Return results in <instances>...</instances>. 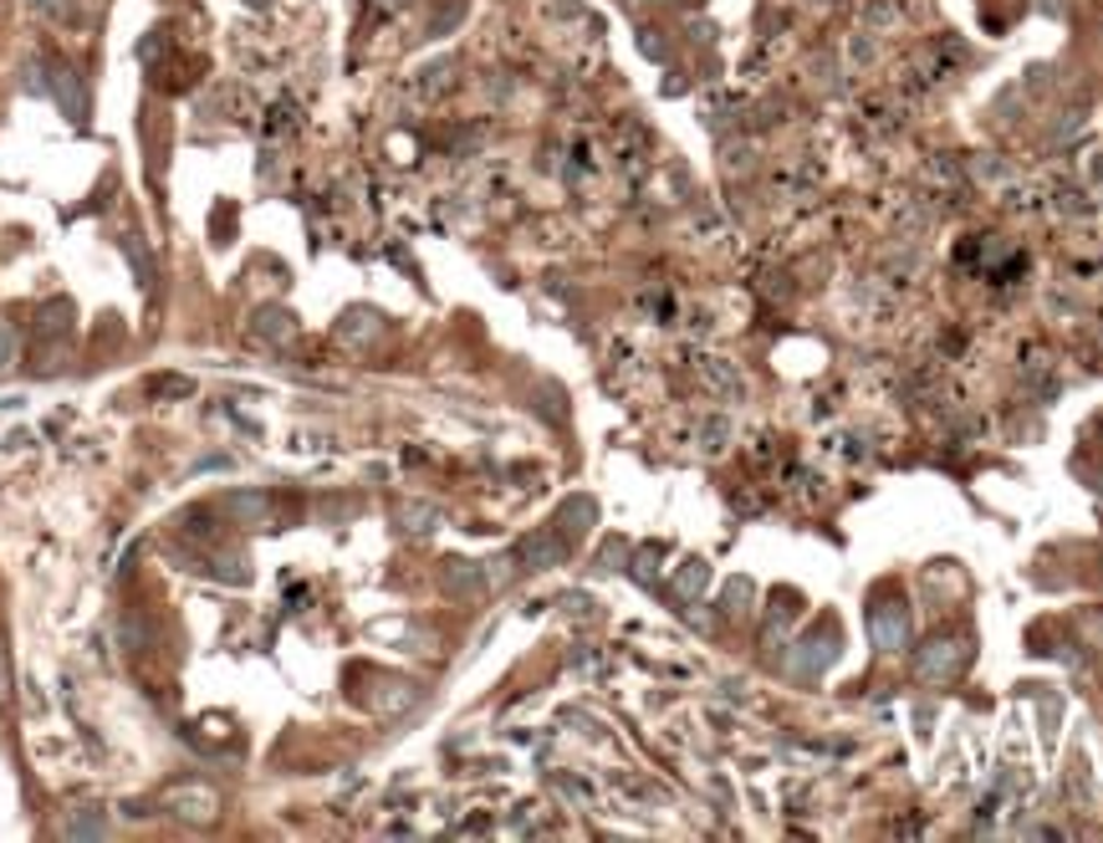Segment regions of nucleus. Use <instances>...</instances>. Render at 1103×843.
Returning a JSON list of instances; mask_svg holds the SVG:
<instances>
[{
  "instance_id": "1",
  "label": "nucleus",
  "mask_w": 1103,
  "mask_h": 843,
  "mask_svg": "<svg viewBox=\"0 0 1103 843\" xmlns=\"http://www.w3.org/2000/svg\"><path fill=\"white\" fill-rule=\"evenodd\" d=\"M164 808L184 823H215L220 818V793L210 782H174L164 793Z\"/></svg>"
},
{
  "instance_id": "2",
  "label": "nucleus",
  "mask_w": 1103,
  "mask_h": 843,
  "mask_svg": "<svg viewBox=\"0 0 1103 843\" xmlns=\"http://www.w3.org/2000/svg\"><path fill=\"white\" fill-rule=\"evenodd\" d=\"M517 562L532 568V573H547L557 562H568V537H562V532H532V537H521Z\"/></svg>"
},
{
  "instance_id": "3",
  "label": "nucleus",
  "mask_w": 1103,
  "mask_h": 843,
  "mask_svg": "<svg viewBox=\"0 0 1103 843\" xmlns=\"http://www.w3.org/2000/svg\"><path fill=\"white\" fill-rule=\"evenodd\" d=\"M869 634L879 649H904L909 644V613H904V604H879L869 613Z\"/></svg>"
},
{
  "instance_id": "4",
  "label": "nucleus",
  "mask_w": 1103,
  "mask_h": 843,
  "mask_svg": "<svg viewBox=\"0 0 1103 843\" xmlns=\"http://www.w3.org/2000/svg\"><path fill=\"white\" fill-rule=\"evenodd\" d=\"M439 588L450 593V598H481V588H485L481 562H470V557H450V562H445V573H439Z\"/></svg>"
},
{
  "instance_id": "5",
  "label": "nucleus",
  "mask_w": 1103,
  "mask_h": 843,
  "mask_svg": "<svg viewBox=\"0 0 1103 843\" xmlns=\"http://www.w3.org/2000/svg\"><path fill=\"white\" fill-rule=\"evenodd\" d=\"M695 373H701V384L710 388V394H720V399H741V373L726 363V358H710V354H701L695 358Z\"/></svg>"
},
{
  "instance_id": "6",
  "label": "nucleus",
  "mask_w": 1103,
  "mask_h": 843,
  "mask_svg": "<svg viewBox=\"0 0 1103 843\" xmlns=\"http://www.w3.org/2000/svg\"><path fill=\"white\" fill-rule=\"evenodd\" d=\"M833 655H838V644H833V634H813V640H803V649H792V670L797 674H822L828 665H833Z\"/></svg>"
},
{
  "instance_id": "7",
  "label": "nucleus",
  "mask_w": 1103,
  "mask_h": 843,
  "mask_svg": "<svg viewBox=\"0 0 1103 843\" xmlns=\"http://www.w3.org/2000/svg\"><path fill=\"white\" fill-rule=\"evenodd\" d=\"M231 517L240 526H271L276 522V501L261 496V491H235L231 496Z\"/></svg>"
},
{
  "instance_id": "8",
  "label": "nucleus",
  "mask_w": 1103,
  "mask_h": 843,
  "mask_svg": "<svg viewBox=\"0 0 1103 843\" xmlns=\"http://www.w3.org/2000/svg\"><path fill=\"white\" fill-rule=\"evenodd\" d=\"M915 670L930 674V680H940V674H955V670H961V644H955V640H935L930 649H919V655H915Z\"/></svg>"
},
{
  "instance_id": "9",
  "label": "nucleus",
  "mask_w": 1103,
  "mask_h": 843,
  "mask_svg": "<svg viewBox=\"0 0 1103 843\" xmlns=\"http://www.w3.org/2000/svg\"><path fill=\"white\" fill-rule=\"evenodd\" d=\"M51 92H57V102L67 108L72 123L87 119V92H83V83L72 77V67H51Z\"/></svg>"
},
{
  "instance_id": "10",
  "label": "nucleus",
  "mask_w": 1103,
  "mask_h": 843,
  "mask_svg": "<svg viewBox=\"0 0 1103 843\" xmlns=\"http://www.w3.org/2000/svg\"><path fill=\"white\" fill-rule=\"evenodd\" d=\"M256 333L267 337V343H276V348H286V343H297V318L286 307H261L256 312Z\"/></svg>"
},
{
  "instance_id": "11",
  "label": "nucleus",
  "mask_w": 1103,
  "mask_h": 843,
  "mask_svg": "<svg viewBox=\"0 0 1103 843\" xmlns=\"http://www.w3.org/2000/svg\"><path fill=\"white\" fill-rule=\"evenodd\" d=\"M593 517H598V506H593V496H572V501H562V511H557V532L562 537H583L587 526H593Z\"/></svg>"
},
{
  "instance_id": "12",
  "label": "nucleus",
  "mask_w": 1103,
  "mask_h": 843,
  "mask_svg": "<svg viewBox=\"0 0 1103 843\" xmlns=\"http://www.w3.org/2000/svg\"><path fill=\"white\" fill-rule=\"evenodd\" d=\"M72 318H77V307H72V302H47L41 312H36V337L72 333Z\"/></svg>"
},
{
  "instance_id": "13",
  "label": "nucleus",
  "mask_w": 1103,
  "mask_h": 843,
  "mask_svg": "<svg viewBox=\"0 0 1103 843\" xmlns=\"http://www.w3.org/2000/svg\"><path fill=\"white\" fill-rule=\"evenodd\" d=\"M62 833H67V839H102V833H108V818H102L98 808H83V813H72Z\"/></svg>"
},
{
  "instance_id": "14",
  "label": "nucleus",
  "mask_w": 1103,
  "mask_h": 843,
  "mask_svg": "<svg viewBox=\"0 0 1103 843\" xmlns=\"http://www.w3.org/2000/svg\"><path fill=\"white\" fill-rule=\"evenodd\" d=\"M399 517H404V532H414V537H430V532L439 526V511H435V506H424V501L404 506Z\"/></svg>"
},
{
  "instance_id": "15",
  "label": "nucleus",
  "mask_w": 1103,
  "mask_h": 843,
  "mask_svg": "<svg viewBox=\"0 0 1103 843\" xmlns=\"http://www.w3.org/2000/svg\"><path fill=\"white\" fill-rule=\"evenodd\" d=\"M149 394H153V399H189V394H195V384H189L184 373H153Z\"/></svg>"
},
{
  "instance_id": "16",
  "label": "nucleus",
  "mask_w": 1103,
  "mask_h": 843,
  "mask_svg": "<svg viewBox=\"0 0 1103 843\" xmlns=\"http://www.w3.org/2000/svg\"><path fill=\"white\" fill-rule=\"evenodd\" d=\"M373 333H379V318H373V312H348L343 327H337L343 343H363V337H373Z\"/></svg>"
},
{
  "instance_id": "17",
  "label": "nucleus",
  "mask_w": 1103,
  "mask_h": 843,
  "mask_svg": "<svg viewBox=\"0 0 1103 843\" xmlns=\"http://www.w3.org/2000/svg\"><path fill=\"white\" fill-rule=\"evenodd\" d=\"M900 16H904V0H869V5H864V21H869V26H879V32H884V26H894Z\"/></svg>"
},
{
  "instance_id": "18",
  "label": "nucleus",
  "mask_w": 1103,
  "mask_h": 843,
  "mask_svg": "<svg viewBox=\"0 0 1103 843\" xmlns=\"http://www.w3.org/2000/svg\"><path fill=\"white\" fill-rule=\"evenodd\" d=\"M16 358H21V333L11 322H0V379L16 369Z\"/></svg>"
},
{
  "instance_id": "19",
  "label": "nucleus",
  "mask_w": 1103,
  "mask_h": 843,
  "mask_svg": "<svg viewBox=\"0 0 1103 843\" xmlns=\"http://www.w3.org/2000/svg\"><path fill=\"white\" fill-rule=\"evenodd\" d=\"M701 588H705V562H690V568H680V578H674V593H680V598H695Z\"/></svg>"
},
{
  "instance_id": "20",
  "label": "nucleus",
  "mask_w": 1103,
  "mask_h": 843,
  "mask_svg": "<svg viewBox=\"0 0 1103 843\" xmlns=\"http://www.w3.org/2000/svg\"><path fill=\"white\" fill-rule=\"evenodd\" d=\"M726 439H731V420H705V456H720L726 450Z\"/></svg>"
},
{
  "instance_id": "21",
  "label": "nucleus",
  "mask_w": 1103,
  "mask_h": 843,
  "mask_svg": "<svg viewBox=\"0 0 1103 843\" xmlns=\"http://www.w3.org/2000/svg\"><path fill=\"white\" fill-rule=\"evenodd\" d=\"M123 246H128V256H134V266H138V282H144V287H149L153 266H149V256H144V240H138V236H123Z\"/></svg>"
},
{
  "instance_id": "22",
  "label": "nucleus",
  "mask_w": 1103,
  "mask_h": 843,
  "mask_svg": "<svg viewBox=\"0 0 1103 843\" xmlns=\"http://www.w3.org/2000/svg\"><path fill=\"white\" fill-rule=\"evenodd\" d=\"M746 598H752V583H746V578H735L731 588H726V608H731V613H741V608H746Z\"/></svg>"
},
{
  "instance_id": "23",
  "label": "nucleus",
  "mask_w": 1103,
  "mask_h": 843,
  "mask_svg": "<svg viewBox=\"0 0 1103 843\" xmlns=\"http://www.w3.org/2000/svg\"><path fill=\"white\" fill-rule=\"evenodd\" d=\"M36 11H47V16H57V21H72V0H32Z\"/></svg>"
},
{
  "instance_id": "24",
  "label": "nucleus",
  "mask_w": 1103,
  "mask_h": 843,
  "mask_svg": "<svg viewBox=\"0 0 1103 843\" xmlns=\"http://www.w3.org/2000/svg\"><path fill=\"white\" fill-rule=\"evenodd\" d=\"M11 691V665H5V649H0V695Z\"/></svg>"
},
{
  "instance_id": "25",
  "label": "nucleus",
  "mask_w": 1103,
  "mask_h": 843,
  "mask_svg": "<svg viewBox=\"0 0 1103 843\" xmlns=\"http://www.w3.org/2000/svg\"><path fill=\"white\" fill-rule=\"evenodd\" d=\"M1037 5H1042L1048 16H1063V0H1037Z\"/></svg>"
}]
</instances>
